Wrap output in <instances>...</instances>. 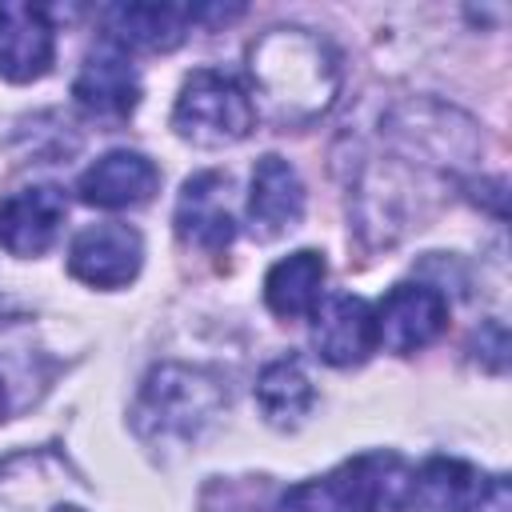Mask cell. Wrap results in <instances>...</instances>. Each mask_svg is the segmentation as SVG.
<instances>
[{"mask_svg":"<svg viewBox=\"0 0 512 512\" xmlns=\"http://www.w3.org/2000/svg\"><path fill=\"white\" fill-rule=\"evenodd\" d=\"M156 188H160L156 164L144 152H128V148L100 156L76 180L80 200L92 208H136V204H148Z\"/></svg>","mask_w":512,"mask_h":512,"instance_id":"30bf717a","label":"cell"},{"mask_svg":"<svg viewBox=\"0 0 512 512\" xmlns=\"http://www.w3.org/2000/svg\"><path fill=\"white\" fill-rule=\"evenodd\" d=\"M228 404L220 380L204 368L160 364L148 372L132 424L148 444H188L196 440Z\"/></svg>","mask_w":512,"mask_h":512,"instance_id":"7a4b0ae2","label":"cell"},{"mask_svg":"<svg viewBox=\"0 0 512 512\" xmlns=\"http://www.w3.org/2000/svg\"><path fill=\"white\" fill-rule=\"evenodd\" d=\"M312 344L320 352V360L336 364V368H352L364 364L368 352L376 348V320H372V304L364 296H328L324 304L312 308Z\"/></svg>","mask_w":512,"mask_h":512,"instance_id":"9c48e42d","label":"cell"},{"mask_svg":"<svg viewBox=\"0 0 512 512\" xmlns=\"http://www.w3.org/2000/svg\"><path fill=\"white\" fill-rule=\"evenodd\" d=\"M144 264V240L132 224H88L68 244V272L92 288H124Z\"/></svg>","mask_w":512,"mask_h":512,"instance_id":"52a82bcc","label":"cell"},{"mask_svg":"<svg viewBox=\"0 0 512 512\" xmlns=\"http://www.w3.org/2000/svg\"><path fill=\"white\" fill-rule=\"evenodd\" d=\"M224 188H228V180L220 172H200V176L184 180V192H180V204H176V236L188 248L224 252L232 244L236 220L228 216Z\"/></svg>","mask_w":512,"mask_h":512,"instance_id":"9a60e30c","label":"cell"},{"mask_svg":"<svg viewBox=\"0 0 512 512\" xmlns=\"http://www.w3.org/2000/svg\"><path fill=\"white\" fill-rule=\"evenodd\" d=\"M412 504L420 512H512L504 476H480L448 456L428 460L420 476H412Z\"/></svg>","mask_w":512,"mask_h":512,"instance_id":"277c9868","label":"cell"},{"mask_svg":"<svg viewBox=\"0 0 512 512\" xmlns=\"http://www.w3.org/2000/svg\"><path fill=\"white\" fill-rule=\"evenodd\" d=\"M304 216V184L284 156H260L248 192V228L256 240L292 232Z\"/></svg>","mask_w":512,"mask_h":512,"instance_id":"8fae6325","label":"cell"},{"mask_svg":"<svg viewBox=\"0 0 512 512\" xmlns=\"http://www.w3.org/2000/svg\"><path fill=\"white\" fill-rule=\"evenodd\" d=\"M376 344L396 356H412L428 348L448 328V300L428 284H396L376 308Z\"/></svg>","mask_w":512,"mask_h":512,"instance_id":"8992f818","label":"cell"},{"mask_svg":"<svg viewBox=\"0 0 512 512\" xmlns=\"http://www.w3.org/2000/svg\"><path fill=\"white\" fill-rule=\"evenodd\" d=\"M248 76L260 96V112L280 128L324 116L340 92L336 52L308 28L264 32L248 48Z\"/></svg>","mask_w":512,"mask_h":512,"instance_id":"6da1fadb","label":"cell"},{"mask_svg":"<svg viewBox=\"0 0 512 512\" xmlns=\"http://www.w3.org/2000/svg\"><path fill=\"white\" fill-rule=\"evenodd\" d=\"M52 24L32 4H0V76L12 84L40 80L52 68Z\"/></svg>","mask_w":512,"mask_h":512,"instance_id":"7c38bea8","label":"cell"},{"mask_svg":"<svg viewBox=\"0 0 512 512\" xmlns=\"http://www.w3.org/2000/svg\"><path fill=\"white\" fill-rule=\"evenodd\" d=\"M328 264L320 252L300 248L284 260H276L264 276V304L280 316V320H296L308 316L320 304V288H324Z\"/></svg>","mask_w":512,"mask_h":512,"instance_id":"2e32d148","label":"cell"},{"mask_svg":"<svg viewBox=\"0 0 512 512\" xmlns=\"http://www.w3.org/2000/svg\"><path fill=\"white\" fill-rule=\"evenodd\" d=\"M72 96H76V104L88 116L124 120L136 108V100H140V80H136L132 64L124 60V52L112 48V44H104V48L88 52V60L80 64L76 84H72Z\"/></svg>","mask_w":512,"mask_h":512,"instance_id":"4fadbf2b","label":"cell"},{"mask_svg":"<svg viewBox=\"0 0 512 512\" xmlns=\"http://www.w3.org/2000/svg\"><path fill=\"white\" fill-rule=\"evenodd\" d=\"M68 216L64 188L32 184L0 200V248L12 256H40L56 244Z\"/></svg>","mask_w":512,"mask_h":512,"instance_id":"ba28073f","label":"cell"},{"mask_svg":"<svg viewBox=\"0 0 512 512\" xmlns=\"http://www.w3.org/2000/svg\"><path fill=\"white\" fill-rule=\"evenodd\" d=\"M412 476L396 452H360L344 460L328 484L344 512H404L412 504Z\"/></svg>","mask_w":512,"mask_h":512,"instance_id":"5b68a950","label":"cell"},{"mask_svg":"<svg viewBox=\"0 0 512 512\" xmlns=\"http://www.w3.org/2000/svg\"><path fill=\"white\" fill-rule=\"evenodd\" d=\"M196 8L184 4H112L104 12V28L112 48H140V52H172L184 44Z\"/></svg>","mask_w":512,"mask_h":512,"instance_id":"5bb4252c","label":"cell"},{"mask_svg":"<svg viewBox=\"0 0 512 512\" xmlns=\"http://www.w3.org/2000/svg\"><path fill=\"white\" fill-rule=\"evenodd\" d=\"M252 124H256L252 96L232 76L212 72V68L192 72L176 96V108H172V128L200 148L236 144L252 132Z\"/></svg>","mask_w":512,"mask_h":512,"instance_id":"3957f363","label":"cell"},{"mask_svg":"<svg viewBox=\"0 0 512 512\" xmlns=\"http://www.w3.org/2000/svg\"><path fill=\"white\" fill-rule=\"evenodd\" d=\"M256 404L272 428H296L316 404V388L296 360H272L256 376Z\"/></svg>","mask_w":512,"mask_h":512,"instance_id":"e0dca14e","label":"cell"},{"mask_svg":"<svg viewBox=\"0 0 512 512\" xmlns=\"http://www.w3.org/2000/svg\"><path fill=\"white\" fill-rule=\"evenodd\" d=\"M276 512H344V504L336 500L328 480H304L280 496Z\"/></svg>","mask_w":512,"mask_h":512,"instance_id":"ac0fdd59","label":"cell"},{"mask_svg":"<svg viewBox=\"0 0 512 512\" xmlns=\"http://www.w3.org/2000/svg\"><path fill=\"white\" fill-rule=\"evenodd\" d=\"M4 408H8V384H4V376H0V416H4Z\"/></svg>","mask_w":512,"mask_h":512,"instance_id":"d6986e66","label":"cell"}]
</instances>
